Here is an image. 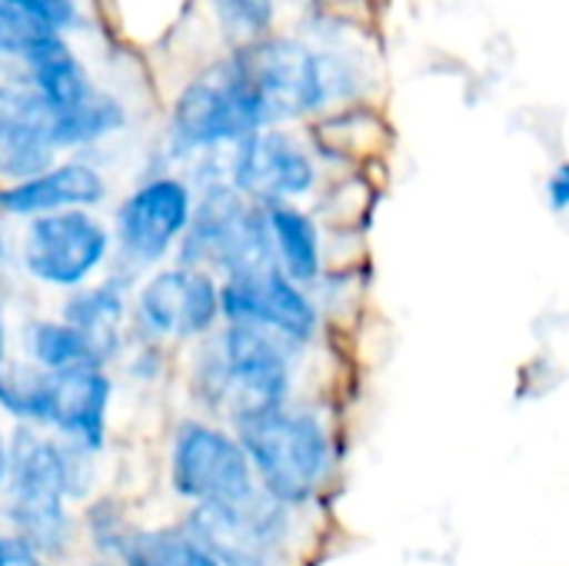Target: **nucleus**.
<instances>
[{
	"label": "nucleus",
	"instance_id": "f257e3e1",
	"mask_svg": "<svg viewBox=\"0 0 569 566\" xmlns=\"http://www.w3.org/2000/svg\"><path fill=\"white\" fill-rule=\"evenodd\" d=\"M93 480V454L20 427L10 437V470L3 487V520L10 534L37 547L43 557H57L70 544V500H83Z\"/></svg>",
	"mask_w": 569,
	"mask_h": 566
},
{
	"label": "nucleus",
	"instance_id": "f03ea898",
	"mask_svg": "<svg viewBox=\"0 0 569 566\" xmlns=\"http://www.w3.org/2000/svg\"><path fill=\"white\" fill-rule=\"evenodd\" d=\"M290 340L227 324L197 364V390L207 407L227 410L233 424L283 407L290 394Z\"/></svg>",
	"mask_w": 569,
	"mask_h": 566
},
{
	"label": "nucleus",
	"instance_id": "7ed1b4c3",
	"mask_svg": "<svg viewBox=\"0 0 569 566\" xmlns=\"http://www.w3.org/2000/svg\"><path fill=\"white\" fill-rule=\"evenodd\" d=\"M270 123L327 110L357 90V63L337 50H317L293 37H263L237 50Z\"/></svg>",
	"mask_w": 569,
	"mask_h": 566
},
{
	"label": "nucleus",
	"instance_id": "20e7f679",
	"mask_svg": "<svg viewBox=\"0 0 569 566\" xmlns=\"http://www.w3.org/2000/svg\"><path fill=\"white\" fill-rule=\"evenodd\" d=\"M273 127L263 97L257 93L240 57H227L200 70L177 97L170 113V147L180 157L237 147L247 137Z\"/></svg>",
	"mask_w": 569,
	"mask_h": 566
},
{
	"label": "nucleus",
	"instance_id": "39448f33",
	"mask_svg": "<svg viewBox=\"0 0 569 566\" xmlns=\"http://www.w3.org/2000/svg\"><path fill=\"white\" fill-rule=\"evenodd\" d=\"M237 440L250 457L260 490L283 507L307 504L330 467V440L323 424L287 404L240 420Z\"/></svg>",
	"mask_w": 569,
	"mask_h": 566
},
{
	"label": "nucleus",
	"instance_id": "423d86ee",
	"mask_svg": "<svg viewBox=\"0 0 569 566\" xmlns=\"http://www.w3.org/2000/svg\"><path fill=\"white\" fill-rule=\"evenodd\" d=\"M20 63L27 67L23 80L53 113L60 150L103 140L127 123L123 103L90 80L87 67L77 60V53L60 33L37 43Z\"/></svg>",
	"mask_w": 569,
	"mask_h": 566
},
{
	"label": "nucleus",
	"instance_id": "0eeeda50",
	"mask_svg": "<svg viewBox=\"0 0 569 566\" xmlns=\"http://www.w3.org/2000/svg\"><path fill=\"white\" fill-rule=\"evenodd\" d=\"M183 267H217L227 277L277 267L263 207L247 203L230 183H210L180 244Z\"/></svg>",
	"mask_w": 569,
	"mask_h": 566
},
{
	"label": "nucleus",
	"instance_id": "6e6552de",
	"mask_svg": "<svg viewBox=\"0 0 569 566\" xmlns=\"http://www.w3.org/2000/svg\"><path fill=\"white\" fill-rule=\"evenodd\" d=\"M170 484L197 507L240 504L257 494V474L240 440L197 420L177 427L170 447Z\"/></svg>",
	"mask_w": 569,
	"mask_h": 566
},
{
	"label": "nucleus",
	"instance_id": "1a4fd4ad",
	"mask_svg": "<svg viewBox=\"0 0 569 566\" xmlns=\"http://www.w3.org/2000/svg\"><path fill=\"white\" fill-rule=\"evenodd\" d=\"M110 230L90 210H60L27 220L20 267L47 287H83L110 257Z\"/></svg>",
	"mask_w": 569,
	"mask_h": 566
},
{
	"label": "nucleus",
	"instance_id": "9d476101",
	"mask_svg": "<svg viewBox=\"0 0 569 566\" xmlns=\"http://www.w3.org/2000/svg\"><path fill=\"white\" fill-rule=\"evenodd\" d=\"M183 527L217 566H277L287 544V507L257 490L240 504L197 507Z\"/></svg>",
	"mask_w": 569,
	"mask_h": 566
},
{
	"label": "nucleus",
	"instance_id": "9b49d317",
	"mask_svg": "<svg viewBox=\"0 0 569 566\" xmlns=\"http://www.w3.org/2000/svg\"><path fill=\"white\" fill-rule=\"evenodd\" d=\"M193 193L180 177H153L123 197L113 217L120 254L140 267L163 260L193 220Z\"/></svg>",
	"mask_w": 569,
	"mask_h": 566
},
{
	"label": "nucleus",
	"instance_id": "f8f14e48",
	"mask_svg": "<svg viewBox=\"0 0 569 566\" xmlns=\"http://www.w3.org/2000/svg\"><path fill=\"white\" fill-rule=\"evenodd\" d=\"M313 180L317 167L307 147L283 130L267 127L230 150L227 183L243 200H257V207L290 203L293 197H303Z\"/></svg>",
	"mask_w": 569,
	"mask_h": 566
},
{
	"label": "nucleus",
	"instance_id": "ddd939ff",
	"mask_svg": "<svg viewBox=\"0 0 569 566\" xmlns=\"http://www.w3.org/2000/svg\"><path fill=\"white\" fill-rule=\"evenodd\" d=\"M220 317L227 324L277 334L290 344H307L317 330L313 304L280 267L227 277L220 287Z\"/></svg>",
	"mask_w": 569,
	"mask_h": 566
},
{
	"label": "nucleus",
	"instance_id": "4468645a",
	"mask_svg": "<svg viewBox=\"0 0 569 566\" xmlns=\"http://www.w3.org/2000/svg\"><path fill=\"white\" fill-rule=\"evenodd\" d=\"M137 317L157 337H200L220 317V287L197 267L157 270L137 290Z\"/></svg>",
	"mask_w": 569,
	"mask_h": 566
},
{
	"label": "nucleus",
	"instance_id": "2eb2a0df",
	"mask_svg": "<svg viewBox=\"0 0 569 566\" xmlns=\"http://www.w3.org/2000/svg\"><path fill=\"white\" fill-rule=\"evenodd\" d=\"M57 123L27 80H0V177L23 183L57 167Z\"/></svg>",
	"mask_w": 569,
	"mask_h": 566
},
{
	"label": "nucleus",
	"instance_id": "dca6fc26",
	"mask_svg": "<svg viewBox=\"0 0 569 566\" xmlns=\"http://www.w3.org/2000/svg\"><path fill=\"white\" fill-rule=\"evenodd\" d=\"M110 410V377L103 367H80L47 374V410L43 427L90 454L103 447Z\"/></svg>",
	"mask_w": 569,
	"mask_h": 566
},
{
	"label": "nucleus",
	"instance_id": "f3484780",
	"mask_svg": "<svg viewBox=\"0 0 569 566\" xmlns=\"http://www.w3.org/2000/svg\"><path fill=\"white\" fill-rule=\"evenodd\" d=\"M107 193L103 177L83 163V160H67L50 167L40 177H30L23 183H10L0 190V214L3 217H43V214H60V210H90L100 203Z\"/></svg>",
	"mask_w": 569,
	"mask_h": 566
},
{
	"label": "nucleus",
	"instance_id": "a211bd4d",
	"mask_svg": "<svg viewBox=\"0 0 569 566\" xmlns=\"http://www.w3.org/2000/svg\"><path fill=\"white\" fill-rule=\"evenodd\" d=\"M73 0H0V57L23 60L37 43L77 27Z\"/></svg>",
	"mask_w": 569,
	"mask_h": 566
},
{
	"label": "nucleus",
	"instance_id": "6ab92c4d",
	"mask_svg": "<svg viewBox=\"0 0 569 566\" xmlns=\"http://www.w3.org/2000/svg\"><path fill=\"white\" fill-rule=\"evenodd\" d=\"M123 317H127L123 290L110 280L93 284V287H80L63 304V324H70L77 334H83L100 360H110L120 350Z\"/></svg>",
	"mask_w": 569,
	"mask_h": 566
},
{
	"label": "nucleus",
	"instance_id": "aec40b11",
	"mask_svg": "<svg viewBox=\"0 0 569 566\" xmlns=\"http://www.w3.org/2000/svg\"><path fill=\"white\" fill-rule=\"evenodd\" d=\"M263 217H267L277 267L300 287L317 280V274H320V234H317L313 220L290 203H270V207H263Z\"/></svg>",
	"mask_w": 569,
	"mask_h": 566
},
{
	"label": "nucleus",
	"instance_id": "412c9836",
	"mask_svg": "<svg viewBox=\"0 0 569 566\" xmlns=\"http://www.w3.org/2000/svg\"><path fill=\"white\" fill-rule=\"evenodd\" d=\"M113 560L120 566H217L183 524L157 530L130 527L113 550Z\"/></svg>",
	"mask_w": 569,
	"mask_h": 566
},
{
	"label": "nucleus",
	"instance_id": "4be33fe9",
	"mask_svg": "<svg viewBox=\"0 0 569 566\" xmlns=\"http://www.w3.org/2000/svg\"><path fill=\"white\" fill-rule=\"evenodd\" d=\"M27 357L33 367L47 374H63V370H80V367H103L97 350L87 344L83 334H77L63 320H33L23 334Z\"/></svg>",
	"mask_w": 569,
	"mask_h": 566
},
{
	"label": "nucleus",
	"instance_id": "5701e85b",
	"mask_svg": "<svg viewBox=\"0 0 569 566\" xmlns=\"http://www.w3.org/2000/svg\"><path fill=\"white\" fill-rule=\"evenodd\" d=\"M0 407L23 427H43L47 410V370L33 364H0Z\"/></svg>",
	"mask_w": 569,
	"mask_h": 566
},
{
	"label": "nucleus",
	"instance_id": "b1692460",
	"mask_svg": "<svg viewBox=\"0 0 569 566\" xmlns=\"http://www.w3.org/2000/svg\"><path fill=\"white\" fill-rule=\"evenodd\" d=\"M223 33L240 47H250L267 37L273 23V0H210Z\"/></svg>",
	"mask_w": 569,
	"mask_h": 566
},
{
	"label": "nucleus",
	"instance_id": "393cba45",
	"mask_svg": "<svg viewBox=\"0 0 569 566\" xmlns=\"http://www.w3.org/2000/svg\"><path fill=\"white\" fill-rule=\"evenodd\" d=\"M3 566H47L43 554L37 547H30L27 540L7 534V554H3Z\"/></svg>",
	"mask_w": 569,
	"mask_h": 566
},
{
	"label": "nucleus",
	"instance_id": "a878e982",
	"mask_svg": "<svg viewBox=\"0 0 569 566\" xmlns=\"http://www.w3.org/2000/svg\"><path fill=\"white\" fill-rule=\"evenodd\" d=\"M547 200L550 207L560 214V210H569V163H560L550 180H547Z\"/></svg>",
	"mask_w": 569,
	"mask_h": 566
},
{
	"label": "nucleus",
	"instance_id": "bb28decb",
	"mask_svg": "<svg viewBox=\"0 0 569 566\" xmlns=\"http://www.w3.org/2000/svg\"><path fill=\"white\" fill-rule=\"evenodd\" d=\"M7 470H10V440H7L3 430H0V494H3V487H7Z\"/></svg>",
	"mask_w": 569,
	"mask_h": 566
},
{
	"label": "nucleus",
	"instance_id": "cd10ccee",
	"mask_svg": "<svg viewBox=\"0 0 569 566\" xmlns=\"http://www.w3.org/2000/svg\"><path fill=\"white\" fill-rule=\"evenodd\" d=\"M7 360V327H3V310H0V364Z\"/></svg>",
	"mask_w": 569,
	"mask_h": 566
},
{
	"label": "nucleus",
	"instance_id": "c85d7f7f",
	"mask_svg": "<svg viewBox=\"0 0 569 566\" xmlns=\"http://www.w3.org/2000/svg\"><path fill=\"white\" fill-rule=\"evenodd\" d=\"M3 554H7V534H0V566H3Z\"/></svg>",
	"mask_w": 569,
	"mask_h": 566
}]
</instances>
